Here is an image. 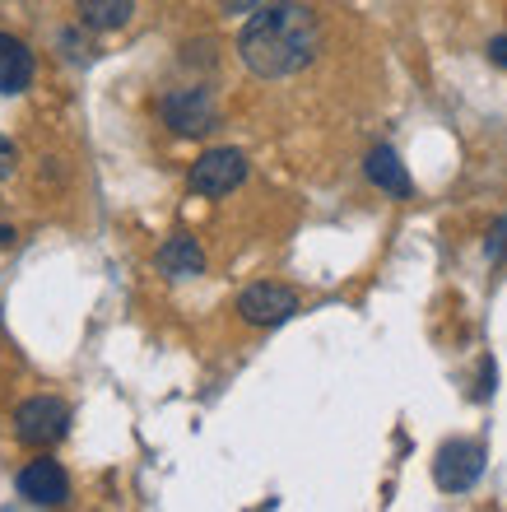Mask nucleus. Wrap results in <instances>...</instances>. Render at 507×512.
<instances>
[{"instance_id":"1a4fd4ad","label":"nucleus","mask_w":507,"mask_h":512,"mask_svg":"<svg viewBox=\"0 0 507 512\" xmlns=\"http://www.w3.org/2000/svg\"><path fill=\"white\" fill-rule=\"evenodd\" d=\"M368 182H373L377 191H387V196H396V201H405V196H414V182L410 173H405V163L396 159V149L391 145H377L373 154H368Z\"/></svg>"},{"instance_id":"20e7f679","label":"nucleus","mask_w":507,"mask_h":512,"mask_svg":"<svg viewBox=\"0 0 507 512\" xmlns=\"http://www.w3.org/2000/svg\"><path fill=\"white\" fill-rule=\"evenodd\" d=\"M242 177H247L242 149H205L201 159L191 163L187 187L196 191V196H228L233 187H242Z\"/></svg>"},{"instance_id":"dca6fc26","label":"nucleus","mask_w":507,"mask_h":512,"mask_svg":"<svg viewBox=\"0 0 507 512\" xmlns=\"http://www.w3.org/2000/svg\"><path fill=\"white\" fill-rule=\"evenodd\" d=\"M489 391H494V359L484 364V378H480V401H484V396H489Z\"/></svg>"},{"instance_id":"2eb2a0df","label":"nucleus","mask_w":507,"mask_h":512,"mask_svg":"<svg viewBox=\"0 0 507 512\" xmlns=\"http://www.w3.org/2000/svg\"><path fill=\"white\" fill-rule=\"evenodd\" d=\"M489 56H494L498 66L507 70V38H494V42H489Z\"/></svg>"},{"instance_id":"39448f33","label":"nucleus","mask_w":507,"mask_h":512,"mask_svg":"<svg viewBox=\"0 0 507 512\" xmlns=\"http://www.w3.org/2000/svg\"><path fill=\"white\" fill-rule=\"evenodd\" d=\"M14 489H19V499L33 503V508H66V499H70V475L61 471V461L38 457V461H28L24 471H19Z\"/></svg>"},{"instance_id":"9d476101","label":"nucleus","mask_w":507,"mask_h":512,"mask_svg":"<svg viewBox=\"0 0 507 512\" xmlns=\"http://www.w3.org/2000/svg\"><path fill=\"white\" fill-rule=\"evenodd\" d=\"M33 84V52L19 38L0 33V94H24Z\"/></svg>"},{"instance_id":"f03ea898","label":"nucleus","mask_w":507,"mask_h":512,"mask_svg":"<svg viewBox=\"0 0 507 512\" xmlns=\"http://www.w3.org/2000/svg\"><path fill=\"white\" fill-rule=\"evenodd\" d=\"M70 433V405L61 396H28L14 410V438L33 452H47Z\"/></svg>"},{"instance_id":"6e6552de","label":"nucleus","mask_w":507,"mask_h":512,"mask_svg":"<svg viewBox=\"0 0 507 512\" xmlns=\"http://www.w3.org/2000/svg\"><path fill=\"white\" fill-rule=\"evenodd\" d=\"M154 266L168 275V280H196L205 270V252L196 238H187V233H173L168 243L154 252Z\"/></svg>"},{"instance_id":"0eeeda50","label":"nucleus","mask_w":507,"mask_h":512,"mask_svg":"<svg viewBox=\"0 0 507 512\" xmlns=\"http://www.w3.org/2000/svg\"><path fill=\"white\" fill-rule=\"evenodd\" d=\"M480 475H484V447L470 443V438L447 443L438 452V461H433V480H438V489H447V494H466Z\"/></svg>"},{"instance_id":"7ed1b4c3","label":"nucleus","mask_w":507,"mask_h":512,"mask_svg":"<svg viewBox=\"0 0 507 512\" xmlns=\"http://www.w3.org/2000/svg\"><path fill=\"white\" fill-rule=\"evenodd\" d=\"M159 117L163 126L173 135H205L214 131V122H219V108H214V98L205 94V89H173V94H163L159 103Z\"/></svg>"},{"instance_id":"f8f14e48","label":"nucleus","mask_w":507,"mask_h":512,"mask_svg":"<svg viewBox=\"0 0 507 512\" xmlns=\"http://www.w3.org/2000/svg\"><path fill=\"white\" fill-rule=\"evenodd\" d=\"M484 252H489V261H503V256H507V215L498 219L494 229H489V243H484Z\"/></svg>"},{"instance_id":"9b49d317","label":"nucleus","mask_w":507,"mask_h":512,"mask_svg":"<svg viewBox=\"0 0 507 512\" xmlns=\"http://www.w3.org/2000/svg\"><path fill=\"white\" fill-rule=\"evenodd\" d=\"M135 0H80V24L94 33H117L131 24Z\"/></svg>"},{"instance_id":"4468645a","label":"nucleus","mask_w":507,"mask_h":512,"mask_svg":"<svg viewBox=\"0 0 507 512\" xmlns=\"http://www.w3.org/2000/svg\"><path fill=\"white\" fill-rule=\"evenodd\" d=\"M219 5H224V14H252L261 0H219Z\"/></svg>"},{"instance_id":"423d86ee","label":"nucleus","mask_w":507,"mask_h":512,"mask_svg":"<svg viewBox=\"0 0 507 512\" xmlns=\"http://www.w3.org/2000/svg\"><path fill=\"white\" fill-rule=\"evenodd\" d=\"M298 312V294L289 284H252L238 294V317L247 326H280Z\"/></svg>"},{"instance_id":"f257e3e1","label":"nucleus","mask_w":507,"mask_h":512,"mask_svg":"<svg viewBox=\"0 0 507 512\" xmlns=\"http://www.w3.org/2000/svg\"><path fill=\"white\" fill-rule=\"evenodd\" d=\"M242 66L261 75V80H284V75H298L317 61L321 52V24L317 14L298 5V0H280V5H266L261 14L247 19L238 38Z\"/></svg>"},{"instance_id":"ddd939ff","label":"nucleus","mask_w":507,"mask_h":512,"mask_svg":"<svg viewBox=\"0 0 507 512\" xmlns=\"http://www.w3.org/2000/svg\"><path fill=\"white\" fill-rule=\"evenodd\" d=\"M14 168H19V149H14V140H5V135H0V182H5V177H14Z\"/></svg>"}]
</instances>
